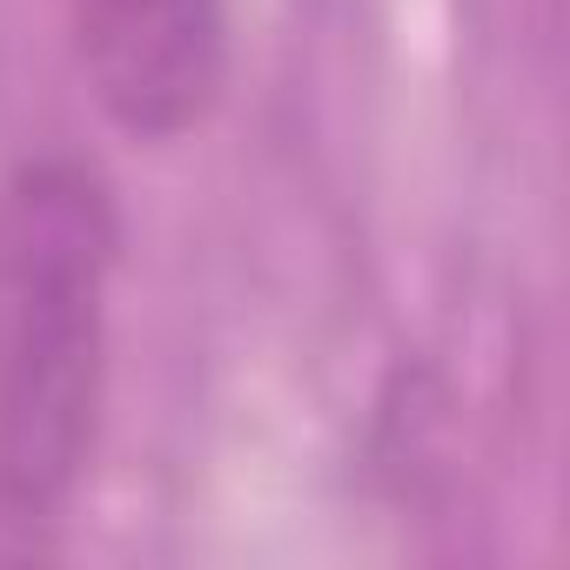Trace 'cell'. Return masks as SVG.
<instances>
[{"label":"cell","instance_id":"cell-1","mask_svg":"<svg viewBox=\"0 0 570 570\" xmlns=\"http://www.w3.org/2000/svg\"><path fill=\"white\" fill-rule=\"evenodd\" d=\"M121 222L88 161L41 155L0 188V510L55 523L95 456Z\"/></svg>","mask_w":570,"mask_h":570},{"label":"cell","instance_id":"cell-2","mask_svg":"<svg viewBox=\"0 0 570 570\" xmlns=\"http://www.w3.org/2000/svg\"><path fill=\"white\" fill-rule=\"evenodd\" d=\"M75 61L115 135L168 148L228 88V0H75Z\"/></svg>","mask_w":570,"mask_h":570}]
</instances>
